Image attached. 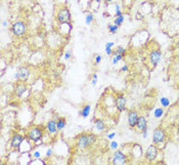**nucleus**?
<instances>
[{
    "label": "nucleus",
    "instance_id": "30",
    "mask_svg": "<svg viewBox=\"0 0 179 165\" xmlns=\"http://www.w3.org/2000/svg\"><path fill=\"white\" fill-rule=\"evenodd\" d=\"M96 82H97V74H94V75H93V78H92V81H91V84L93 86H95V85H96Z\"/></svg>",
    "mask_w": 179,
    "mask_h": 165
},
{
    "label": "nucleus",
    "instance_id": "10",
    "mask_svg": "<svg viewBox=\"0 0 179 165\" xmlns=\"http://www.w3.org/2000/svg\"><path fill=\"white\" fill-rule=\"evenodd\" d=\"M161 58H162V52L161 50H152L149 55V61L152 63V66H157L159 64V62L161 61Z\"/></svg>",
    "mask_w": 179,
    "mask_h": 165
},
{
    "label": "nucleus",
    "instance_id": "9",
    "mask_svg": "<svg viewBox=\"0 0 179 165\" xmlns=\"http://www.w3.org/2000/svg\"><path fill=\"white\" fill-rule=\"evenodd\" d=\"M158 156V148L157 146L152 145L147 148L146 153H145V158L149 161H154Z\"/></svg>",
    "mask_w": 179,
    "mask_h": 165
},
{
    "label": "nucleus",
    "instance_id": "34",
    "mask_svg": "<svg viewBox=\"0 0 179 165\" xmlns=\"http://www.w3.org/2000/svg\"><path fill=\"white\" fill-rule=\"evenodd\" d=\"M115 136H116V133L115 132H111V133H110V135H108V140H113Z\"/></svg>",
    "mask_w": 179,
    "mask_h": 165
},
{
    "label": "nucleus",
    "instance_id": "37",
    "mask_svg": "<svg viewBox=\"0 0 179 165\" xmlns=\"http://www.w3.org/2000/svg\"><path fill=\"white\" fill-rule=\"evenodd\" d=\"M105 46H111V47H114V42H107Z\"/></svg>",
    "mask_w": 179,
    "mask_h": 165
},
{
    "label": "nucleus",
    "instance_id": "33",
    "mask_svg": "<svg viewBox=\"0 0 179 165\" xmlns=\"http://www.w3.org/2000/svg\"><path fill=\"white\" fill-rule=\"evenodd\" d=\"M51 154H52V150H51V149L49 148L48 150L46 151V157H47V158H49V157L51 156Z\"/></svg>",
    "mask_w": 179,
    "mask_h": 165
},
{
    "label": "nucleus",
    "instance_id": "24",
    "mask_svg": "<svg viewBox=\"0 0 179 165\" xmlns=\"http://www.w3.org/2000/svg\"><path fill=\"white\" fill-rule=\"evenodd\" d=\"M93 21V14H88L86 15V19H85V23H86L87 25H90L92 23Z\"/></svg>",
    "mask_w": 179,
    "mask_h": 165
},
{
    "label": "nucleus",
    "instance_id": "11",
    "mask_svg": "<svg viewBox=\"0 0 179 165\" xmlns=\"http://www.w3.org/2000/svg\"><path fill=\"white\" fill-rule=\"evenodd\" d=\"M138 113L136 111H130L128 113V124L130 127H135L137 120H138Z\"/></svg>",
    "mask_w": 179,
    "mask_h": 165
},
{
    "label": "nucleus",
    "instance_id": "28",
    "mask_svg": "<svg viewBox=\"0 0 179 165\" xmlns=\"http://www.w3.org/2000/svg\"><path fill=\"white\" fill-rule=\"evenodd\" d=\"M116 14H117V17L123 15V14H122V12H121V10H120V5H119V4H116Z\"/></svg>",
    "mask_w": 179,
    "mask_h": 165
},
{
    "label": "nucleus",
    "instance_id": "29",
    "mask_svg": "<svg viewBox=\"0 0 179 165\" xmlns=\"http://www.w3.org/2000/svg\"><path fill=\"white\" fill-rule=\"evenodd\" d=\"M72 56V50H67L66 52H64V59H66V60H69L70 58H71Z\"/></svg>",
    "mask_w": 179,
    "mask_h": 165
},
{
    "label": "nucleus",
    "instance_id": "20",
    "mask_svg": "<svg viewBox=\"0 0 179 165\" xmlns=\"http://www.w3.org/2000/svg\"><path fill=\"white\" fill-rule=\"evenodd\" d=\"M163 114H164V110H163L162 108H157L154 112V115L155 118H161L163 116Z\"/></svg>",
    "mask_w": 179,
    "mask_h": 165
},
{
    "label": "nucleus",
    "instance_id": "8",
    "mask_svg": "<svg viewBox=\"0 0 179 165\" xmlns=\"http://www.w3.org/2000/svg\"><path fill=\"white\" fill-rule=\"evenodd\" d=\"M166 138V133L165 130L163 128H157L154 131V135H152V141L155 144H161L165 141Z\"/></svg>",
    "mask_w": 179,
    "mask_h": 165
},
{
    "label": "nucleus",
    "instance_id": "13",
    "mask_svg": "<svg viewBox=\"0 0 179 165\" xmlns=\"http://www.w3.org/2000/svg\"><path fill=\"white\" fill-rule=\"evenodd\" d=\"M46 129L50 135H55V133H58V123H56L55 120H49L47 122V124H46Z\"/></svg>",
    "mask_w": 179,
    "mask_h": 165
},
{
    "label": "nucleus",
    "instance_id": "22",
    "mask_svg": "<svg viewBox=\"0 0 179 165\" xmlns=\"http://www.w3.org/2000/svg\"><path fill=\"white\" fill-rule=\"evenodd\" d=\"M108 31H110V33H113V34H115L117 31H118V26L115 25V24H111V25H108Z\"/></svg>",
    "mask_w": 179,
    "mask_h": 165
},
{
    "label": "nucleus",
    "instance_id": "23",
    "mask_svg": "<svg viewBox=\"0 0 179 165\" xmlns=\"http://www.w3.org/2000/svg\"><path fill=\"white\" fill-rule=\"evenodd\" d=\"M161 104H162L163 107H169L170 105V100L167 97H162L161 99Z\"/></svg>",
    "mask_w": 179,
    "mask_h": 165
},
{
    "label": "nucleus",
    "instance_id": "21",
    "mask_svg": "<svg viewBox=\"0 0 179 165\" xmlns=\"http://www.w3.org/2000/svg\"><path fill=\"white\" fill-rule=\"evenodd\" d=\"M123 22H124V17L123 15H120V17H117L115 21H114V24L117 25L119 27V26H121L122 24H123Z\"/></svg>",
    "mask_w": 179,
    "mask_h": 165
},
{
    "label": "nucleus",
    "instance_id": "26",
    "mask_svg": "<svg viewBox=\"0 0 179 165\" xmlns=\"http://www.w3.org/2000/svg\"><path fill=\"white\" fill-rule=\"evenodd\" d=\"M118 143L117 141H111V144H110V148L111 149V150H117L118 149Z\"/></svg>",
    "mask_w": 179,
    "mask_h": 165
},
{
    "label": "nucleus",
    "instance_id": "16",
    "mask_svg": "<svg viewBox=\"0 0 179 165\" xmlns=\"http://www.w3.org/2000/svg\"><path fill=\"white\" fill-rule=\"evenodd\" d=\"M91 111V106L90 105H84L82 107L81 111H80V116H82L83 118H87L89 116V113Z\"/></svg>",
    "mask_w": 179,
    "mask_h": 165
},
{
    "label": "nucleus",
    "instance_id": "19",
    "mask_svg": "<svg viewBox=\"0 0 179 165\" xmlns=\"http://www.w3.org/2000/svg\"><path fill=\"white\" fill-rule=\"evenodd\" d=\"M114 53V56H116V55H121V56H125V53H126V49L124 47H122V46H119L118 48L116 49L115 52H113Z\"/></svg>",
    "mask_w": 179,
    "mask_h": 165
},
{
    "label": "nucleus",
    "instance_id": "31",
    "mask_svg": "<svg viewBox=\"0 0 179 165\" xmlns=\"http://www.w3.org/2000/svg\"><path fill=\"white\" fill-rule=\"evenodd\" d=\"M33 156H34L35 159H40L41 157V153L39 151H35L34 153H33Z\"/></svg>",
    "mask_w": 179,
    "mask_h": 165
},
{
    "label": "nucleus",
    "instance_id": "7",
    "mask_svg": "<svg viewBox=\"0 0 179 165\" xmlns=\"http://www.w3.org/2000/svg\"><path fill=\"white\" fill-rule=\"evenodd\" d=\"M113 163L120 165V164H126L127 163V157L122 151L118 150L113 154Z\"/></svg>",
    "mask_w": 179,
    "mask_h": 165
},
{
    "label": "nucleus",
    "instance_id": "12",
    "mask_svg": "<svg viewBox=\"0 0 179 165\" xmlns=\"http://www.w3.org/2000/svg\"><path fill=\"white\" fill-rule=\"evenodd\" d=\"M126 97L124 95H119L118 97H116V107L120 112H123L126 109Z\"/></svg>",
    "mask_w": 179,
    "mask_h": 165
},
{
    "label": "nucleus",
    "instance_id": "3",
    "mask_svg": "<svg viewBox=\"0 0 179 165\" xmlns=\"http://www.w3.org/2000/svg\"><path fill=\"white\" fill-rule=\"evenodd\" d=\"M11 31L12 33L15 36H24L27 32V25L25 24L24 22H15L11 27Z\"/></svg>",
    "mask_w": 179,
    "mask_h": 165
},
{
    "label": "nucleus",
    "instance_id": "39",
    "mask_svg": "<svg viewBox=\"0 0 179 165\" xmlns=\"http://www.w3.org/2000/svg\"><path fill=\"white\" fill-rule=\"evenodd\" d=\"M94 1H95V2H100L102 0H94Z\"/></svg>",
    "mask_w": 179,
    "mask_h": 165
},
{
    "label": "nucleus",
    "instance_id": "25",
    "mask_svg": "<svg viewBox=\"0 0 179 165\" xmlns=\"http://www.w3.org/2000/svg\"><path fill=\"white\" fill-rule=\"evenodd\" d=\"M122 59H123V56H121V55H116L115 56H114V59H113V64H114V65H116V64L118 63L119 61H121Z\"/></svg>",
    "mask_w": 179,
    "mask_h": 165
},
{
    "label": "nucleus",
    "instance_id": "18",
    "mask_svg": "<svg viewBox=\"0 0 179 165\" xmlns=\"http://www.w3.org/2000/svg\"><path fill=\"white\" fill-rule=\"evenodd\" d=\"M56 123H58V129L61 130L66 127L67 125V119L64 117H59L58 120H56Z\"/></svg>",
    "mask_w": 179,
    "mask_h": 165
},
{
    "label": "nucleus",
    "instance_id": "5",
    "mask_svg": "<svg viewBox=\"0 0 179 165\" xmlns=\"http://www.w3.org/2000/svg\"><path fill=\"white\" fill-rule=\"evenodd\" d=\"M30 74H31V72L27 67H20V68H19V70L15 72L14 78L17 79V80L26 81L30 77Z\"/></svg>",
    "mask_w": 179,
    "mask_h": 165
},
{
    "label": "nucleus",
    "instance_id": "4",
    "mask_svg": "<svg viewBox=\"0 0 179 165\" xmlns=\"http://www.w3.org/2000/svg\"><path fill=\"white\" fill-rule=\"evenodd\" d=\"M58 21L61 24H69L71 21V12L68 7H63L58 14Z\"/></svg>",
    "mask_w": 179,
    "mask_h": 165
},
{
    "label": "nucleus",
    "instance_id": "32",
    "mask_svg": "<svg viewBox=\"0 0 179 165\" xmlns=\"http://www.w3.org/2000/svg\"><path fill=\"white\" fill-rule=\"evenodd\" d=\"M100 61H102V56H100V55L95 56V63H96V64H99Z\"/></svg>",
    "mask_w": 179,
    "mask_h": 165
},
{
    "label": "nucleus",
    "instance_id": "17",
    "mask_svg": "<svg viewBox=\"0 0 179 165\" xmlns=\"http://www.w3.org/2000/svg\"><path fill=\"white\" fill-rule=\"evenodd\" d=\"M94 125H95V127H96V129L99 130V131H102V130L105 129V123L103 122L102 119H96V120H95L94 121Z\"/></svg>",
    "mask_w": 179,
    "mask_h": 165
},
{
    "label": "nucleus",
    "instance_id": "36",
    "mask_svg": "<svg viewBox=\"0 0 179 165\" xmlns=\"http://www.w3.org/2000/svg\"><path fill=\"white\" fill-rule=\"evenodd\" d=\"M121 71H122V72H126V71H128V66L125 65L124 67H122V68H121Z\"/></svg>",
    "mask_w": 179,
    "mask_h": 165
},
{
    "label": "nucleus",
    "instance_id": "27",
    "mask_svg": "<svg viewBox=\"0 0 179 165\" xmlns=\"http://www.w3.org/2000/svg\"><path fill=\"white\" fill-rule=\"evenodd\" d=\"M105 52H107V55H108V56H111V55H113L114 50L111 49V46H105Z\"/></svg>",
    "mask_w": 179,
    "mask_h": 165
},
{
    "label": "nucleus",
    "instance_id": "14",
    "mask_svg": "<svg viewBox=\"0 0 179 165\" xmlns=\"http://www.w3.org/2000/svg\"><path fill=\"white\" fill-rule=\"evenodd\" d=\"M136 127L141 131L147 128V121L143 116H139L138 117V120H137V123H136Z\"/></svg>",
    "mask_w": 179,
    "mask_h": 165
},
{
    "label": "nucleus",
    "instance_id": "38",
    "mask_svg": "<svg viewBox=\"0 0 179 165\" xmlns=\"http://www.w3.org/2000/svg\"><path fill=\"white\" fill-rule=\"evenodd\" d=\"M3 26H4V27H6V26H7V22H3Z\"/></svg>",
    "mask_w": 179,
    "mask_h": 165
},
{
    "label": "nucleus",
    "instance_id": "1",
    "mask_svg": "<svg viewBox=\"0 0 179 165\" xmlns=\"http://www.w3.org/2000/svg\"><path fill=\"white\" fill-rule=\"evenodd\" d=\"M96 140V138H95L94 135H92V133H83L78 138L77 140V147L79 149H87L89 148L90 146L92 145L93 143Z\"/></svg>",
    "mask_w": 179,
    "mask_h": 165
},
{
    "label": "nucleus",
    "instance_id": "2",
    "mask_svg": "<svg viewBox=\"0 0 179 165\" xmlns=\"http://www.w3.org/2000/svg\"><path fill=\"white\" fill-rule=\"evenodd\" d=\"M43 135H44V129L41 126H34V127H31L30 129L28 130L27 138L29 141H34L35 143V141L41 140Z\"/></svg>",
    "mask_w": 179,
    "mask_h": 165
},
{
    "label": "nucleus",
    "instance_id": "6",
    "mask_svg": "<svg viewBox=\"0 0 179 165\" xmlns=\"http://www.w3.org/2000/svg\"><path fill=\"white\" fill-rule=\"evenodd\" d=\"M25 141V138L23 135L20 133H14L11 136V140H10V147L12 149H20V147L22 146V144Z\"/></svg>",
    "mask_w": 179,
    "mask_h": 165
},
{
    "label": "nucleus",
    "instance_id": "40",
    "mask_svg": "<svg viewBox=\"0 0 179 165\" xmlns=\"http://www.w3.org/2000/svg\"><path fill=\"white\" fill-rule=\"evenodd\" d=\"M178 131H179V125H178Z\"/></svg>",
    "mask_w": 179,
    "mask_h": 165
},
{
    "label": "nucleus",
    "instance_id": "41",
    "mask_svg": "<svg viewBox=\"0 0 179 165\" xmlns=\"http://www.w3.org/2000/svg\"><path fill=\"white\" fill-rule=\"evenodd\" d=\"M178 46H179V43H178Z\"/></svg>",
    "mask_w": 179,
    "mask_h": 165
},
{
    "label": "nucleus",
    "instance_id": "35",
    "mask_svg": "<svg viewBox=\"0 0 179 165\" xmlns=\"http://www.w3.org/2000/svg\"><path fill=\"white\" fill-rule=\"evenodd\" d=\"M142 136H143V138H147V128L144 130H142Z\"/></svg>",
    "mask_w": 179,
    "mask_h": 165
},
{
    "label": "nucleus",
    "instance_id": "15",
    "mask_svg": "<svg viewBox=\"0 0 179 165\" xmlns=\"http://www.w3.org/2000/svg\"><path fill=\"white\" fill-rule=\"evenodd\" d=\"M26 91H27V86L24 84H17L14 88V94L17 97H20Z\"/></svg>",
    "mask_w": 179,
    "mask_h": 165
}]
</instances>
